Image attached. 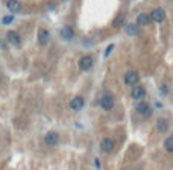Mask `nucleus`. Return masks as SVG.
<instances>
[{
  "label": "nucleus",
  "instance_id": "obj_2",
  "mask_svg": "<svg viewBox=\"0 0 173 170\" xmlns=\"http://www.w3.org/2000/svg\"><path fill=\"white\" fill-rule=\"evenodd\" d=\"M44 143H46L47 146H56V144L59 143V135H58V132H53V131L47 132L46 137H44Z\"/></svg>",
  "mask_w": 173,
  "mask_h": 170
},
{
  "label": "nucleus",
  "instance_id": "obj_7",
  "mask_svg": "<svg viewBox=\"0 0 173 170\" xmlns=\"http://www.w3.org/2000/svg\"><path fill=\"white\" fill-rule=\"evenodd\" d=\"M132 99H135V100H141V99H144V96H146V90H144V87H141V85H135L134 88H132Z\"/></svg>",
  "mask_w": 173,
  "mask_h": 170
},
{
  "label": "nucleus",
  "instance_id": "obj_5",
  "mask_svg": "<svg viewBox=\"0 0 173 170\" xmlns=\"http://www.w3.org/2000/svg\"><path fill=\"white\" fill-rule=\"evenodd\" d=\"M149 18H151L152 21L161 23V21H164V18H166V12H164V9L157 8V9H154V11H152V14L149 15Z\"/></svg>",
  "mask_w": 173,
  "mask_h": 170
},
{
  "label": "nucleus",
  "instance_id": "obj_14",
  "mask_svg": "<svg viewBox=\"0 0 173 170\" xmlns=\"http://www.w3.org/2000/svg\"><path fill=\"white\" fill-rule=\"evenodd\" d=\"M157 129H158V132H167L169 131V121L166 120V118H158L157 120Z\"/></svg>",
  "mask_w": 173,
  "mask_h": 170
},
{
  "label": "nucleus",
  "instance_id": "obj_16",
  "mask_svg": "<svg viewBox=\"0 0 173 170\" xmlns=\"http://www.w3.org/2000/svg\"><path fill=\"white\" fill-rule=\"evenodd\" d=\"M126 34L131 35V37H137L140 34V28L137 26L135 23H131V24H128V26H126Z\"/></svg>",
  "mask_w": 173,
  "mask_h": 170
},
{
  "label": "nucleus",
  "instance_id": "obj_4",
  "mask_svg": "<svg viewBox=\"0 0 173 170\" xmlns=\"http://www.w3.org/2000/svg\"><path fill=\"white\" fill-rule=\"evenodd\" d=\"M135 109H137V112H140V114L144 115V117H149V115L152 114V108L147 105L146 102H138L137 106H135Z\"/></svg>",
  "mask_w": 173,
  "mask_h": 170
},
{
  "label": "nucleus",
  "instance_id": "obj_9",
  "mask_svg": "<svg viewBox=\"0 0 173 170\" xmlns=\"http://www.w3.org/2000/svg\"><path fill=\"white\" fill-rule=\"evenodd\" d=\"M93 58L91 56H84V58H81L79 59V68L81 70H84V71H87V70H90L91 67H93Z\"/></svg>",
  "mask_w": 173,
  "mask_h": 170
},
{
  "label": "nucleus",
  "instance_id": "obj_1",
  "mask_svg": "<svg viewBox=\"0 0 173 170\" xmlns=\"http://www.w3.org/2000/svg\"><path fill=\"white\" fill-rule=\"evenodd\" d=\"M100 106L105 109V111H109L114 108V96L111 93H105L100 99Z\"/></svg>",
  "mask_w": 173,
  "mask_h": 170
},
{
  "label": "nucleus",
  "instance_id": "obj_11",
  "mask_svg": "<svg viewBox=\"0 0 173 170\" xmlns=\"http://www.w3.org/2000/svg\"><path fill=\"white\" fill-rule=\"evenodd\" d=\"M49 40H50V35H49V31L47 29H40L38 31V43L46 46L49 43Z\"/></svg>",
  "mask_w": 173,
  "mask_h": 170
},
{
  "label": "nucleus",
  "instance_id": "obj_18",
  "mask_svg": "<svg viewBox=\"0 0 173 170\" xmlns=\"http://www.w3.org/2000/svg\"><path fill=\"white\" fill-rule=\"evenodd\" d=\"M123 21H125V15H123V14H118V15L114 18V21H112V26H114V28H120Z\"/></svg>",
  "mask_w": 173,
  "mask_h": 170
},
{
  "label": "nucleus",
  "instance_id": "obj_3",
  "mask_svg": "<svg viewBox=\"0 0 173 170\" xmlns=\"http://www.w3.org/2000/svg\"><path fill=\"white\" fill-rule=\"evenodd\" d=\"M140 81V76H138V73L135 70H129L126 75H125V82L128 85H135L137 82Z\"/></svg>",
  "mask_w": 173,
  "mask_h": 170
},
{
  "label": "nucleus",
  "instance_id": "obj_8",
  "mask_svg": "<svg viewBox=\"0 0 173 170\" xmlns=\"http://www.w3.org/2000/svg\"><path fill=\"white\" fill-rule=\"evenodd\" d=\"M84 103H85L84 97H82V96H76L75 99L70 102V108H71L73 111H79V109L84 108Z\"/></svg>",
  "mask_w": 173,
  "mask_h": 170
},
{
  "label": "nucleus",
  "instance_id": "obj_10",
  "mask_svg": "<svg viewBox=\"0 0 173 170\" xmlns=\"http://www.w3.org/2000/svg\"><path fill=\"white\" fill-rule=\"evenodd\" d=\"M6 38H8V41H9L12 46H20V43H21L20 35H18L17 32H14V31H9V32L6 34Z\"/></svg>",
  "mask_w": 173,
  "mask_h": 170
},
{
  "label": "nucleus",
  "instance_id": "obj_20",
  "mask_svg": "<svg viewBox=\"0 0 173 170\" xmlns=\"http://www.w3.org/2000/svg\"><path fill=\"white\" fill-rule=\"evenodd\" d=\"M167 91H169L167 87H161V93H163V94H167Z\"/></svg>",
  "mask_w": 173,
  "mask_h": 170
},
{
  "label": "nucleus",
  "instance_id": "obj_12",
  "mask_svg": "<svg viewBox=\"0 0 173 170\" xmlns=\"http://www.w3.org/2000/svg\"><path fill=\"white\" fill-rule=\"evenodd\" d=\"M6 6H8V9H9L12 14H15V12H20V11H21V3L18 2V0H8Z\"/></svg>",
  "mask_w": 173,
  "mask_h": 170
},
{
  "label": "nucleus",
  "instance_id": "obj_19",
  "mask_svg": "<svg viewBox=\"0 0 173 170\" xmlns=\"http://www.w3.org/2000/svg\"><path fill=\"white\" fill-rule=\"evenodd\" d=\"M12 20H14V17H12V15H8V17H3L2 23H3V24H9V23H11Z\"/></svg>",
  "mask_w": 173,
  "mask_h": 170
},
{
  "label": "nucleus",
  "instance_id": "obj_17",
  "mask_svg": "<svg viewBox=\"0 0 173 170\" xmlns=\"http://www.w3.org/2000/svg\"><path fill=\"white\" fill-rule=\"evenodd\" d=\"M164 149H166L167 152L173 154V137L166 138V141H164Z\"/></svg>",
  "mask_w": 173,
  "mask_h": 170
},
{
  "label": "nucleus",
  "instance_id": "obj_6",
  "mask_svg": "<svg viewBox=\"0 0 173 170\" xmlns=\"http://www.w3.org/2000/svg\"><path fill=\"white\" fill-rule=\"evenodd\" d=\"M112 149H114V140L112 138H103L100 143V151L105 154H109V152H112Z\"/></svg>",
  "mask_w": 173,
  "mask_h": 170
},
{
  "label": "nucleus",
  "instance_id": "obj_13",
  "mask_svg": "<svg viewBox=\"0 0 173 170\" xmlns=\"http://www.w3.org/2000/svg\"><path fill=\"white\" fill-rule=\"evenodd\" d=\"M135 21H137L135 24L140 28V26H147V24L151 23V18H149V15H147V14H138Z\"/></svg>",
  "mask_w": 173,
  "mask_h": 170
},
{
  "label": "nucleus",
  "instance_id": "obj_15",
  "mask_svg": "<svg viewBox=\"0 0 173 170\" xmlns=\"http://www.w3.org/2000/svg\"><path fill=\"white\" fill-rule=\"evenodd\" d=\"M61 37H62V40H71L73 37H75L73 28H71V26H64V28L61 29Z\"/></svg>",
  "mask_w": 173,
  "mask_h": 170
}]
</instances>
